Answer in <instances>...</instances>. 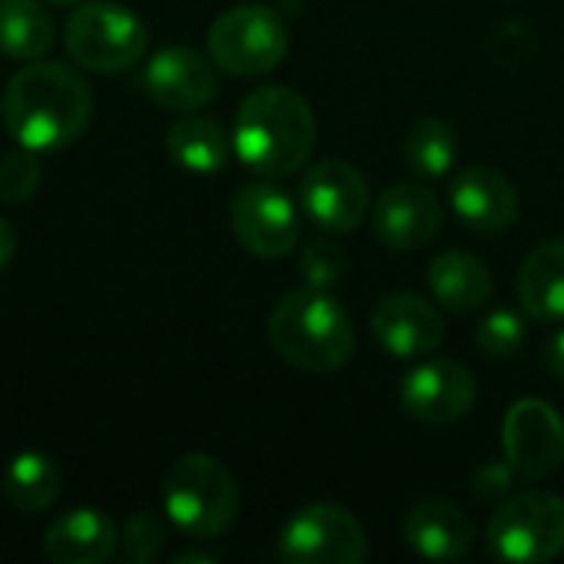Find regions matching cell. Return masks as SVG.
<instances>
[{
  "label": "cell",
  "instance_id": "cell-22",
  "mask_svg": "<svg viewBox=\"0 0 564 564\" xmlns=\"http://www.w3.org/2000/svg\"><path fill=\"white\" fill-rule=\"evenodd\" d=\"M59 496V466L53 456L40 453V449H26L17 453L7 469H3V499L23 512V516H36L43 509H50Z\"/></svg>",
  "mask_w": 564,
  "mask_h": 564
},
{
  "label": "cell",
  "instance_id": "cell-2",
  "mask_svg": "<svg viewBox=\"0 0 564 564\" xmlns=\"http://www.w3.org/2000/svg\"><path fill=\"white\" fill-rule=\"evenodd\" d=\"M317 142L311 102L291 86H261L235 112V155L258 175L284 178L307 165Z\"/></svg>",
  "mask_w": 564,
  "mask_h": 564
},
{
  "label": "cell",
  "instance_id": "cell-4",
  "mask_svg": "<svg viewBox=\"0 0 564 564\" xmlns=\"http://www.w3.org/2000/svg\"><path fill=\"white\" fill-rule=\"evenodd\" d=\"M165 519L192 539H218L238 516V486L208 453H188L172 463L162 482Z\"/></svg>",
  "mask_w": 564,
  "mask_h": 564
},
{
  "label": "cell",
  "instance_id": "cell-5",
  "mask_svg": "<svg viewBox=\"0 0 564 564\" xmlns=\"http://www.w3.org/2000/svg\"><path fill=\"white\" fill-rule=\"evenodd\" d=\"M63 40L76 66L93 73H122L145 56L149 26L135 10L116 0H89L69 13Z\"/></svg>",
  "mask_w": 564,
  "mask_h": 564
},
{
  "label": "cell",
  "instance_id": "cell-1",
  "mask_svg": "<svg viewBox=\"0 0 564 564\" xmlns=\"http://www.w3.org/2000/svg\"><path fill=\"white\" fill-rule=\"evenodd\" d=\"M0 116L23 149L59 152L86 132L93 119V89L66 63L30 59L3 86Z\"/></svg>",
  "mask_w": 564,
  "mask_h": 564
},
{
  "label": "cell",
  "instance_id": "cell-8",
  "mask_svg": "<svg viewBox=\"0 0 564 564\" xmlns=\"http://www.w3.org/2000/svg\"><path fill=\"white\" fill-rule=\"evenodd\" d=\"M278 555L288 564H360L367 562L370 545L354 512L334 502H314L284 525Z\"/></svg>",
  "mask_w": 564,
  "mask_h": 564
},
{
  "label": "cell",
  "instance_id": "cell-30",
  "mask_svg": "<svg viewBox=\"0 0 564 564\" xmlns=\"http://www.w3.org/2000/svg\"><path fill=\"white\" fill-rule=\"evenodd\" d=\"M542 364H545V370H549L552 377L564 380V330L552 334V337L545 340V347H542Z\"/></svg>",
  "mask_w": 564,
  "mask_h": 564
},
{
  "label": "cell",
  "instance_id": "cell-3",
  "mask_svg": "<svg viewBox=\"0 0 564 564\" xmlns=\"http://www.w3.org/2000/svg\"><path fill=\"white\" fill-rule=\"evenodd\" d=\"M271 347L304 373L340 370L354 357V324L347 311L317 288L291 291L278 301L268 321Z\"/></svg>",
  "mask_w": 564,
  "mask_h": 564
},
{
  "label": "cell",
  "instance_id": "cell-24",
  "mask_svg": "<svg viewBox=\"0 0 564 564\" xmlns=\"http://www.w3.org/2000/svg\"><path fill=\"white\" fill-rule=\"evenodd\" d=\"M403 159L416 175H426V178L446 175L459 159V135L446 119H436V116L416 119L406 129Z\"/></svg>",
  "mask_w": 564,
  "mask_h": 564
},
{
  "label": "cell",
  "instance_id": "cell-16",
  "mask_svg": "<svg viewBox=\"0 0 564 564\" xmlns=\"http://www.w3.org/2000/svg\"><path fill=\"white\" fill-rule=\"evenodd\" d=\"M449 202L473 231H506L519 218L516 185L492 165H469L449 182Z\"/></svg>",
  "mask_w": 564,
  "mask_h": 564
},
{
  "label": "cell",
  "instance_id": "cell-29",
  "mask_svg": "<svg viewBox=\"0 0 564 564\" xmlns=\"http://www.w3.org/2000/svg\"><path fill=\"white\" fill-rule=\"evenodd\" d=\"M512 482H516V469L509 463H486L476 476H473V492L476 499L486 502H506L512 496Z\"/></svg>",
  "mask_w": 564,
  "mask_h": 564
},
{
  "label": "cell",
  "instance_id": "cell-7",
  "mask_svg": "<svg viewBox=\"0 0 564 564\" xmlns=\"http://www.w3.org/2000/svg\"><path fill=\"white\" fill-rule=\"evenodd\" d=\"M489 545L496 558L545 564L564 552V499L552 492L509 496L489 519Z\"/></svg>",
  "mask_w": 564,
  "mask_h": 564
},
{
  "label": "cell",
  "instance_id": "cell-9",
  "mask_svg": "<svg viewBox=\"0 0 564 564\" xmlns=\"http://www.w3.org/2000/svg\"><path fill=\"white\" fill-rule=\"evenodd\" d=\"M231 231L248 254L274 261L294 251L301 238V212L284 188L251 182L231 202Z\"/></svg>",
  "mask_w": 564,
  "mask_h": 564
},
{
  "label": "cell",
  "instance_id": "cell-14",
  "mask_svg": "<svg viewBox=\"0 0 564 564\" xmlns=\"http://www.w3.org/2000/svg\"><path fill=\"white\" fill-rule=\"evenodd\" d=\"M443 205L433 188L416 182L390 185L373 205V231L393 251H416L440 235Z\"/></svg>",
  "mask_w": 564,
  "mask_h": 564
},
{
  "label": "cell",
  "instance_id": "cell-10",
  "mask_svg": "<svg viewBox=\"0 0 564 564\" xmlns=\"http://www.w3.org/2000/svg\"><path fill=\"white\" fill-rule=\"evenodd\" d=\"M479 383L469 367L459 360L433 357L420 367H413L400 383V403L403 410L426 426H453L476 406Z\"/></svg>",
  "mask_w": 564,
  "mask_h": 564
},
{
  "label": "cell",
  "instance_id": "cell-32",
  "mask_svg": "<svg viewBox=\"0 0 564 564\" xmlns=\"http://www.w3.org/2000/svg\"><path fill=\"white\" fill-rule=\"evenodd\" d=\"M188 562H215V555L212 552H182V555H175V564H188Z\"/></svg>",
  "mask_w": 564,
  "mask_h": 564
},
{
  "label": "cell",
  "instance_id": "cell-19",
  "mask_svg": "<svg viewBox=\"0 0 564 564\" xmlns=\"http://www.w3.org/2000/svg\"><path fill=\"white\" fill-rule=\"evenodd\" d=\"M519 304L532 321H564V238L539 245L519 268Z\"/></svg>",
  "mask_w": 564,
  "mask_h": 564
},
{
  "label": "cell",
  "instance_id": "cell-12",
  "mask_svg": "<svg viewBox=\"0 0 564 564\" xmlns=\"http://www.w3.org/2000/svg\"><path fill=\"white\" fill-rule=\"evenodd\" d=\"M506 463L522 479H545L564 463V420L545 400H519L502 420Z\"/></svg>",
  "mask_w": 564,
  "mask_h": 564
},
{
  "label": "cell",
  "instance_id": "cell-15",
  "mask_svg": "<svg viewBox=\"0 0 564 564\" xmlns=\"http://www.w3.org/2000/svg\"><path fill=\"white\" fill-rule=\"evenodd\" d=\"M370 327H373L377 344L400 360H416V357L440 350L443 334H446L440 311L420 294L383 297L370 317Z\"/></svg>",
  "mask_w": 564,
  "mask_h": 564
},
{
  "label": "cell",
  "instance_id": "cell-20",
  "mask_svg": "<svg viewBox=\"0 0 564 564\" xmlns=\"http://www.w3.org/2000/svg\"><path fill=\"white\" fill-rule=\"evenodd\" d=\"M430 291L453 314H476L492 294V278L476 254L443 251L430 264Z\"/></svg>",
  "mask_w": 564,
  "mask_h": 564
},
{
  "label": "cell",
  "instance_id": "cell-17",
  "mask_svg": "<svg viewBox=\"0 0 564 564\" xmlns=\"http://www.w3.org/2000/svg\"><path fill=\"white\" fill-rule=\"evenodd\" d=\"M403 539L426 562H456L473 549L476 529L456 502L426 499L410 509L403 522Z\"/></svg>",
  "mask_w": 564,
  "mask_h": 564
},
{
  "label": "cell",
  "instance_id": "cell-6",
  "mask_svg": "<svg viewBox=\"0 0 564 564\" xmlns=\"http://www.w3.org/2000/svg\"><path fill=\"white\" fill-rule=\"evenodd\" d=\"M288 23L268 3L228 7L208 30V56L231 76H264L288 56Z\"/></svg>",
  "mask_w": 564,
  "mask_h": 564
},
{
  "label": "cell",
  "instance_id": "cell-25",
  "mask_svg": "<svg viewBox=\"0 0 564 564\" xmlns=\"http://www.w3.org/2000/svg\"><path fill=\"white\" fill-rule=\"evenodd\" d=\"M347 264H350V258H347L344 245H337L330 238H314V241L304 245L301 261H297V271H301V278H304L307 288L327 291V288H334V284L344 281Z\"/></svg>",
  "mask_w": 564,
  "mask_h": 564
},
{
  "label": "cell",
  "instance_id": "cell-23",
  "mask_svg": "<svg viewBox=\"0 0 564 564\" xmlns=\"http://www.w3.org/2000/svg\"><path fill=\"white\" fill-rule=\"evenodd\" d=\"M53 46V17L40 0H0V53L20 63Z\"/></svg>",
  "mask_w": 564,
  "mask_h": 564
},
{
  "label": "cell",
  "instance_id": "cell-26",
  "mask_svg": "<svg viewBox=\"0 0 564 564\" xmlns=\"http://www.w3.org/2000/svg\"><path fill=\"white\" fill-rule=\"evenodd\" d=\"M165 522L149 512V509H139L135 516L126 519L122 532H119V549H122V558L132 564H149L155 562L165 549Z\"/></svg>",
  "mask_w": 564,
  "mask_h": 564
},
{
  "label": "cell",
  "instance_id": "cell-18",
  "mask_svg": "<svg viewBox=\"0 0 564 564\" xmlns=\"http://www.w3.org/2000/svg\"><path fill=\"white\" fill-rule=\"evenodd\" d=\"M43 552L56 564H102L119 552V532L99 509H69L46 529Z\"/></svg>",
  "mask_w": 564,
  "mask_h": 564
},
{
  "label": "cell",
  "instance_id": "cell-21",
  "mask_svg": "<svg viewBox=\"0 0 564 564\" xmlns=\"http://www.w3.org/2000/svg\"><path fill=\"white\" fill-rule=\"evenodd\" d=\"M165 149L175 165L195 175H218L231 159V139L208 116H182L165 135Z\"/></svg>",
  "mask_w": 564,
  "mask_h": 564
},
{
  "label": "cell",
  "instance_id": "cell-27",
  "mask_svg": "<svg viewBox=\"0 0 564 564\" xmlns=\"http://www.w3.org/2000/svg\"><path fill=\"white\" fill-rule=\"evenodd\" d=\"M529 340V327H525V317L516 314V311H492L479 330H476V344L482 354L496 357V360H506V357H516Z\"/></svg>",
  "mask_w": 564,
  "mask_h": 564
},
{
  "label": "cell",
  "instance_id": "cell-11",
  "mask_svg": "<svg viewBox=\"0 0 564 564\" xmlns=\"http://www.w3.org/2000/svg\"><path fill=\"white\" fill-rule=\"evenodd\" d=\"M301 208L324 231H357L370 212V185L357 165L344 159H324L301 175Z\"/></svg>",
  "mask_w": 564,
  "mask_h": 564
},
{
  "label": "cell",
  "instance_id": "cell-33",
  "mask_svg": "<svg viewBox=\"0 0 564 564\" xmlns=\"http://www.w3.org/2000/svg\"><path fill=\"white\" fill-rule=\"evenodd\" d=\"M46 3H56V7H73V3H79V0H46Z\"/></svg>",
  "mask_w": 564,
  "mask_h": 564
},
{
  "label": "cell",
  "instance_id": "cell-13",
  "mask_svg": "<svg viewBox=\"0 0 564 564\" xmlns=\"http://www.w3.org/2000/svg\"><path fill=\"white\" fill-rule=\"evenodd\" d=\"M142 93L169 112H195L218 93L215 63L192 46H162L142 69Z\"/></svg>",
  "mask_w": 564,
  "mask_h": 564
},
{
  "label": "cell",
  "instance_id": "cell-31",
  "mask_svg": "<svg viewBox=\"0 0 564 564\" xmlns=\"http://www.w3.org/2000/svg\"><path fill=\"white\" fill-rule=\"evenodd\" d=\"M17 254V231L10 228V221L0 215V268H7Z\"/></svg>",
  "mask_w": 564,
  "mask_h": 564
},
{
  "label": "cell",
  "instance_id": "cell-28",
  "mask_svg": "<svg viewBox=\"0 0 564 564\" xmlns=\"http://www.w3.org/2000/svg\"><path fill=\"white\" fill-rule=\"evenodd\" d=\"M40 188V159L33 149H13L0 159V198L10 205L30 202Z\"/></svg>",
  "mask_w": 564,
  "mask_h": 564
}]
</instances>
